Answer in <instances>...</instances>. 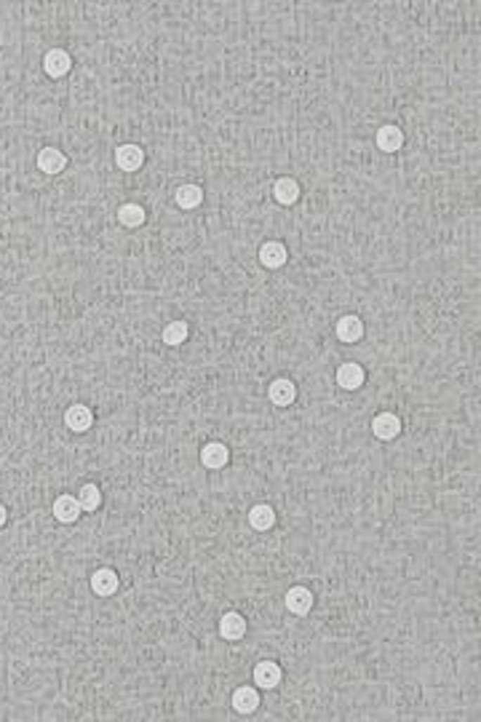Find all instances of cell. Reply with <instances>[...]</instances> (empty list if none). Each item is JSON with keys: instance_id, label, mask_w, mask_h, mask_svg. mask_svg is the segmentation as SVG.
I'll use <instances>...</instances> for the list:
<instances>
[{"instance_id": "obj_18", "label": "cell", "mask_w": 481, "mask_h": 722, "mask_svg": "<svg viewBox=\"0 0 481 722\" xmlns=\"http://www.w3.org/2000/svg\"><path fill=\"white\" fill-rule=\"evenodd\" d=\"M401 145H404V134H401L399 126H380V132H377V147H380L383 153H396Z\"/></svg>"}, {"instance_id": "obj_11", "label": "cell", "mask_w": 481, "mask_h": 722, "mask_svg": "<svg viewBox=\"0 0 481 722\" xmlns=\"http://www.w3.org/2000/svg\"><path fill=\"white\" fill-rule=\"evenodd\" d=\"M67 166V158L62 150H56V147H43L38 153V169L43 174H59L62 169Z\"/></svg>"}, {"instance_id": "obj_1", "label": "cell", "mask_w": 481, "mask_h": 722, "mask_svg": "<svg viewBox=\"0 0 481 722\" xmlns=\"http://www.w3.org/2000/svg\"><path fill=\"white\" fill-rule=\"evenodd\" d=\"M372 431H374V436L377 439H383V441H390V439H396L401 433V420H399V414H393V412H380L377 417L372 420Z\"/></svg>"}, {"instance_id": "obj_24", "label": "cell", "mask_w": 481, "mask_h": 722, "mask_svg": "<svg viewBox=\"0 0 481 722\" xmlns=\"http://www.w3.org/2000/svg\"><path fill=\"white\" fill-rule=\"evenodd\" d=\"M6 519H8V511H6V508L0 506V527H3V524H6Z\"/></svg>"}, {"instance_id": "obj_4", "label": "cell", "mask_w": 481, "mask_h": 722, "mask_svg": "<svg viewBox=\"0 0 481 722\" xmlns=\"http://www.w3.org/2000/svg\"><path fill=\"white\" fill-rule=\"evenodd\" d=\"M65 423H67L70 431L83 433V431H89V428L94 426V412L86 407V404H72V407L65 412Z\"/></svg>"}, {"instance_id": "obj_10", "label": "cell", "mask_w": 481, "mask_h": 722, "mask_svg": "<svg viewBox=\"0 0 481 722\" xmlns=\"http://www.w3.org/2000/svg\"><path fill=\"white\" fill-rule=\"evenodd\" d=\"M286 260H289V252H286V246L281 243V241H267L262 243V249H259V262L265 267H281L286 265Z\"/></svg>"}, {"instance_id": "obj_20", "label": "cell", "mask_w": 481, "mask_h": 722, "mask_svg": "<svg viewBox=\"0 0 481 722\" xmlns=\"http://www.w3.org/2000/svg\"><path fill=\"white\" fill-rule=\"evenodd\" d=\"M174 201H177L179 209H195L203 201V190L198 185H179L174 193Z\"/></svg>"}, {"instance_id": "obj_6", "label": "cell", "mask_w": 481, "mask_h": 722, "mask_svg": "<svg viewBox=\"0 0 481 722\" xmlns=\"http://www.w3.org/2000/svg\"><path fill=\"white\" fill-rule=\"evenodd\" d=\"M227 460H230V452H227V447L222 441H209V444L200 450V463H203V468L217 471V468H225Z\"/></svg>"}, {"instance_id": "obj_13", "label": "cell", "mask_w": 481, "mask_h": 722, "mask_svg": "<svg viewBox=\"0 0 481 722\" xmlns=\"http://www.w3.org/2000/svg\"><path fill=\"white\" fill-rule=\"evenodd\" d=\"M80 511H83V508H80L78 498H72V495H59V498L53 500V517L59 521H65V524L78 519Z\"/></svg>"}, {"instance_id": "obj_22", "label": "cell", "mask_w": 481, "mask_h": 722, "mask_svg": "<svg viewBox=\"0 0 481 722\" xmlns=\"http://www.w3.org/2000/svg\"><path fill=\"white\" fill-rule=\"evenodd\" d=\"M187 324L185 321H172V324H166L163 327V343L166 346H182L187 340Z\"/></svg>"}, {"instance_id": "obj_21", "label": "cell", "mask_w": 481, "mask_h": 722, "mask_svg": "<svg viewBox=\"0 0 481 722\" xmlns=\"http://www.w3.org/2000/svg\"><path fill=\"white\" fill-rule=\"evenodd\" d=\"M118 220H120V225H126V227H139L147 220V214L139 203H123L118 209Z\"/></svg>"}, {"instance_id": "obj_9", "label": "cell", "mask_w": 481, "mask_h": 722, "mask_svg": "<svg viewBox=\"0 0 481 722\" xmlns=\"http://www.w3.org/2000/svg\"><path fill=\"white\" fill-rule=\"evenodd\" d=\"M219 634L227 642H238L246 634V618L240 613H225L219 621Z\"/></svg>"}, {"instance_id": "obj_3", "label": "cell", "mask_w": 481, "mask_h": 722, "mask_svg": "<svg viewBox=\"0 0 481 722\" xmlns=\"http://www.w3.org/2000/svg\"><path fill=\"white\" fill-rule=\"evenodd\" d=\"M267 396H270V401H273L276 407H289L294 401V396H297V388H294V383L289 377H276V380L270 383V388H267Z\"/></svg>"}, {"instance_id": "obj_7", "label": "cell", "mask_w": 481, "mask_h": 722, "mask_svg": "<svg viewBox=\"0 0 481 722\" xmlns=\"http://www.w3.org/2000/svg\"><path fill=\"white\" fill-rule=\"evenodd\" d=\"M115 163H118V169L123 172H136V169H142V163H145V153H142V147L136 145H120L115 150Z\"/></svg>"}, {"instance_id": "obj_16", "label": "cell", "mask_w": 481, "mask_h": 722, "mask_svg": "<svg viewBox=\"0 0 481 722\" xmlns=\"http://www.w3.org/2000/svg\"><path fill=\"white\" fill-rule=\"evenodd\" d=\"M273 196H276V201L283 203V206L297 203V201H300V185H297V179H292V177H281V179H276V185H273Z\"/></svg>"}, {"instance_id": "obj_14", "label": "cell", "mask_w": 481, "mask_h": 722, "mask_svg": "<svg viewBox=\"0 0 481 722\" xmlns=\"http://www.w3.org/2000/svg\"><path fill=\"white\" fill-rule=\"evenodd\" d=\"M337 386L345 388V391H356V388L364 386V369H361L356 361H347L337 369Z\"/></svg>"}, {"instance_id": "obj_17", "label": "cell", "mask_w": 481, "mask_h": 722, "mask_svg": "<svg viewBox=\"0 0 481 722\" xmlns=\"http://www.w3.org/2000/svg\"><path fill=\"white\" fill-rule=\"evenodd\" d=\"M257 707H259V693H257V688L243 685V688H238V690L233 693V709L240 711V714H252V711H257Z\"/></svg>"}, {"instance_id": "obj_2", "label": "cell", "mask_w": 481, "mask_h": 722, "mask_svg": "<svg viewBox=\"0 0 481 722\" xmlns=\"http://www.w3.org/2000/svg\"><path fill=\"white\" fill-rule=\"evenodd\" d=\"M70 67H72V59H70V53H67L65 49H51V51L43 56V70H46L51 78L67 75Z\"/></svg>"}, {"instance_id": "obj_8", "label": "cell", "mask_w": 481, "mask_h": 722, "mask_svg": "<svg viewBox=\"0 0 481 722\" xmlns=\"http://www.w3.org/2000/svg\"><path fill=\"white\" fill-rule=\"evenodd\" d=\"M254 682H257V688H262V690H273L281 682L278 664H276V661H259V664L254 666Z\"/></svg>"}, {"instance_id": "obj_19", "label": "cell", "mask_w": 481, "mask_h": 722, "mask_svg": "<svg viewBox=\"0 0 481 722\" xmlns=\"http://www.w3.org/2000/svg\"><path fill=\"white\" fill-rule=\"evenodd\" d=\"M249 524H252L257 533H265L276 524V511L267 506V503H259L249 511Z\"/></svg>"}, {"instance_id": "obj_23", "label": "cell", "mask_w": 481, "mask_h": 722, "mask_svg": "<svg viewBox=\"0 0 481 722\" xmlns=\"http://www.w3.org/2000/svg\"><path fill=\"white\" fill-rule=\"evenodd\" d=\"M78 503L83 511H96L99 503H102V493H99V487L96 484H83L78 493Z\"/></svg>"}, {"instance_id": "obj_12", "label": "cell", "mask_w": 481, "mask_h": 722, "mask_svg": "<svg viewBox=\"0 0 481 722\" xmlns=\"http://www.w3.org/2000/svg\"><path fill=\"white\" fill-rule=\"evenodd\" d=\"M91 588L96 597H113L118 591V575H115V570H107V567L96 570L91 575Z\"/></svg>"}, {"instance_id": "obj_5", "label": "cell", "mask_w": 481, "mask_h": 722, "mask_svg": "<svg viewBox=\"0 0 481 722\" xmlns=\"http://www.w3.org/2000/svg\"><path fill=\"white\" fill-rule=\"evenodd\" d=\"M286 607L294 615H307L313 610V594L305 586H292L286 591Z\"/></svg>"}, {"instance_id": "obj_15", "label": "cell", "mask_w": 481, "mask_h": 722, "mask_svg": "<svg viewBox=\"0 0 481 722\" xmlns=\"http://www.w3.org/2000/svg\"><path fill=\"white\" fill-rule=\"evenodd\" d=\"M337 337L342 343H359L364 337V321L359 316H342L337 321Z\"/></svg>"}]
</instances>
